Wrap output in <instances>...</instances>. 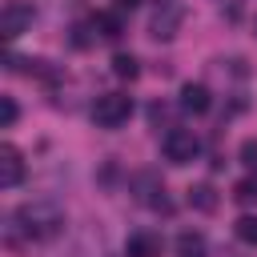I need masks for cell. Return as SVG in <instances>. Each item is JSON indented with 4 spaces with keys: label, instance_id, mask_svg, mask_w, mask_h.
Here are the masks:
<instances>
[{
    "label": "cell",
    "instance_id": "2e32d148",
    "mask_svg": "<svg viewBox=\"0 0 257 257\" xmlns=\"http://www.w3.org/2000/svg\"><path fill=\"white\" fill-rule=\"evenodd\" d=\"M237 157H241V165H245V169H253V173H257V141H253V137H249V141H241Z\"/></svg>",
    "mask_w": 257,
    "mask_h": 257
},
{
    "label": "cell",
    "instance_id": "4fadbf2b",
    "mask_svg": "<svg viewBox=\"0 0 257 257\" xmlns=\"http://www.w3.org/2000/svg\"><path fill=\"white\" fill-rule=\"evenodd\" d=\"M233 201L237 205H257V177H241L233 185Z\"/></svg>",
    "mask_w": 257,
    "mask_h": 257
},
{
    "label": "cell",
    "instance_id": "8fae6325",
    "mask_svg": "<svg viewBox=\"0 0 257 257\" xmlns=\"http://www.w3.org/2000/svg\"><path fill=\"white\" fill-rule=\"evenodd\" d=\"M177 257H205V237L201 233H181L177 237Z\"/></svg>",
    "mask_w": 257,
    "mask_h": 257
},
{
    "label": "cell",
    "instance_id": "3957f363",
    "mask_svg": "<svg viewBox=\"0 0 257 257\" xmlns=\"http://www.w3.org/2000/svg\"><path fill=\"white\" fill-rule=\"evenodd\" d=\"M197 149H201V141L193 137V128H169L165 141H161V153H165L169 165H189L197 157Z\"/></svg>",
    "mask_w": 257,
    "mask_h": 257
},
{
    "label": "cell",
    "instance_id": "e0dca14e",
    "mask_svg": "<svg viewBox=\"0 0 257 257\" xmlns=\"http://www.w3.org/2000/svg\"><path fill=\"white\" fill-rule=\"evenodd\" d=\"M141 0H116V8H137Z\"/></svg>",
    "mask_w": 257,
    "mask_h": 257
},
{
    "label": "cell",
    "instance_id": "9c48e42d",
    "mask_svg": "<svg viewBox=\"0 0 257 257\" xmlns=\"http://www.w3.org/2000/svg\"><path fill=\"white\" fill-rule=\"evenodd\" d=\"M92 28H96L104 40H116V36L124 32V24H120V16H116V12H96V16H92Z\"/></svg>",
    "mask_w": 257,
    "mask_h": 257
},
{
    "label": "cell",
    "instance_id": "52a82bcc",
    "mask_svg": "<svg viewBox=\"0 0 257 257\" xmlns=\"http://www.w3.org/2000/svg\"><path fill=\"white\" fill-rule=\"evenodd\" d=\"M124 253H128V257H161V237H157V233H149V229L128 233Z\"/></svg>",
    "mask_w": 257,
    "mask_h": 257
},
{
    "label": "cell",
    "instance_id": "5bb4252c",
    "mask_svg": "<svg viewBox=\"0 0 257 257\" xmlns=\"http://www.w3.org/2000/svg\"><path fill=\"white\" fill-rule=\"evenodd\" d=\"M233 233H237V237H241L245 245H257V217H237Z\"/></svg>",
    "mask_w": 257,
    "mask_h": 257
},
{
    "label": "cell",
    "instance_id": "8992f818",
    "mask_svg": "<svg viewBox=\"0 0 257 257\" xmlns=\"http://www.w3.org/2000/svg\"><path fill=\"white\" fill-rule=\"evenodd\" d=\"M24 181V157L16 145H0V185L4 189H16Z\"/></svg>",
    "mask_w": 257,
    "mask_h": 257
},
{
    "label": "cell",
    "instance_id": "30bf717a",
    "mask_svg": "<svg viewBox=\"0 0 257 257\" xmlns=\"http://www.w3.org/2000/svg\"><path fill=\"white\" fill-rule=\"evenodd\" d=\"M189 205L201 209V213H213V209H217V193H213V185H193V189H189Z\"/></svg>",
    "mask_w": 257,
    "mask_h": 257
},
{
    "label": "cell",
    "instance_id": "7a4b0ae2",
    "mask_svg": "<svg viewBox=\"0 0 257 257\" xmlns=\"http://www.w3.org/2000/svg\"><path fill=\"white\" fill-rule=\"evenodd\" d=\"M128 116H133V96H124V92H104L92 104V120L100 128H120Z\"/></svg>",
    "mask_w": 257,
    "mask_h": 257
},
{
    "label": "cell",
    "instance_id": "7c38bea8",
    "mask_svg": "<svg viewBox=\"0 0 257 257\" xmlns=\"http://www.w3.org/2000/svg\"><path fill=\"white\" fill-rule=\"evenodd\" d=\"M137 56L133 52H116L112 56V76H120V80H137Z\"/></svg>",
    "mask_w": 257,
    "mask_h": 257
},
{
    "label": "cell",
    "instance_id": "9a60e30c",
    "mask_svg": "<svg viewBox=\"0 0 257 257\" xmlns=\"http://www.w3.org/2000/svg\"><path fill=\"white\" fill-rule=\"evenodd\" d=\"M16 116H20L16 96H0V124H4V128H12V124H16Z\"/></svg>",
    "mask_w": 257,
    "mask_h": 257
},
{
    "label": "cell",
    "instance_id": "ba28073f",
    "mask_svg": "<svg viewBox=\"0 0 257 257\" xmlns=\"http://www.w3.org/2000/svg\"><path fill=\"white\" fill-rule=\"evenodd\" d=\"M209 104H213V96H209L205 84H197V80L181 84V108L185 112H209Z\"/></svg>",
    "mask_w": 257,
    "mask_h": 257
},
{
    "label": "cell",
    "instance_id": "277c9868",
    "mask_svg": "<svg viewBox=\"0 0 257 257\" xmlns=\"http://www.w3.org/2000/svg\"><path fill=\"white\" fill-rule=\"evenodd\" d=\"M32 16H36V8H32L28 0H8V4L0 8V36H4V40H16L20 32H28Z\"/></svg>",
    "mask_w": 257,
    "mask_h": 257
},
{
    "label": "cell",
    "instance_id": "6da1fadb",
    "mask_svg": "<svg viewBox=\"0 0 257 257\" xmlns=\"http://www.w3.org/2000/svg\"><path fill=\"white\" fill-rule=\"evenodd\" d=\"M16 225L32 237V241H48L64 229V213L52 205V201H28L16 209Z\"/></svg>",
    "mask_w": 257,
    "mask_h": 257
},
{
    "label": "cell",
    "instance_id": "5b68a950",
    "mask_svg": "<svg viewBox=\"0 0 257 257\" xmlns=\"http://www.w3.org/2000/svg\"><path fill=\"white\" fill-rule=\"evenodd\" d=\"M181 20H185V8H181L177 0H165V4L153 12V24H149V28H153L157 40H173L177 28H181Z\"/></svg>",
    "mask_w": 257,
    "mask_h": 257
}]
</instances>
